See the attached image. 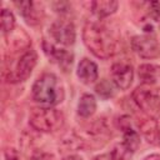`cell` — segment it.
<instances>
[{"label": "cell", "instance_id": "cell-21", "mask_svg": "<svg viewBox=\"0 0 160 160\" xmlns=\"http://www.w3.org/2000/svg\"><path fill=\"white\" fill-rule=\"evenodd\" d=\"M15 16L12 14V11H10L9 9L4 8L1 10V32L4 36L9 35L10 32H12L15 30Z\"/></svg>", "mask_w": 160, "mask_h": 160}, {"label": "cell", "instance_id": "cell-23", "mask_svg": "<svg viewBox=\"0 0 160 160\" xmlns=\"http://www.w3.org/2000/svg\"><path fill=\"white\" fill-rule=\"evenodd\" d=\"M52 8H54V10L56 12H59L61 15H65V14H68L71 10V5L68 1H56V2H52Z\"/></svg>", "mask_w": 160, "mask_h": 160}, {"label": "cell", "instance_id": "cell-10", "mask_svg": "<svg viewBox=\"0 0 160 160\" xmlns=\"http://www.w3.org/2000/svg\"><path fill=\"white\" fill-rule=\"evenodd\" d=\"M139 132L150 145H160V126L158 120L151 115L140 116L136 120Z\"/></svg>", "mask_w": 160, "mask_h": 160}, {"label": "cell", "instance_id": "cell-5", "mask_svg": "<svg viewBox=\"0 0 160 160\" xmlns=\"http://www.w3.org/2000/svg\"><path fill=\"white\" fill-rule=\"evenodd\" d=\"M38 64V54L34 49H28L22 52L19 60L15 64V68L11 70H4V79L10 84H16L20 81H25L30 78L32 70Z\"/></svg>", "mask_w": 160, "mask_h": 160}, {"label": "cell", "instance_id": "cell-22", "mask_svg": "<svg viewBox=\"0 0 160 160\" xmlns=\"http://www.w3.org/2000/svg\"><path fill=\"white\" fill-rule=\"evenodd\" d=\"M109 154H110L111 160H129L134 155V152L131 150H129L122 142L116 144Z\"/></svg>", "mask_w": 160, "mask_h": 160}, {"label": "cell", "instance_id": "cell-2", "mask_svg": "<svg viewBox=\"0 0 160 160\" xmlns=\"http://www.w3.org/2000/svg\"><path fill=\"white\" fill-rule=\"evenodd\" d=\"M32 100L45 106H56L65 98V89L60 79L52 72L41 74L31 88Z\"/></svg>", "mask_w": 160, "mask_h": 160}, {"label": "cell", "instance_id": "cell-19", "mask_svg": "<svg viewBox=\"0 0 160 160\" xmlns=\"http://www.w3.org/2000/svg\"><path fill=\"white\" fill-rule=\"evenodd\" d=\"M140 19L142 21H145L148 24V19H150L151 21L155 22H160V1H150V2H145V9H144V14L140 16Z\"/></svg>", "mask_w": 160, "mask_h": 160}, {"label": "cell", "instance_id": "cell-17", "mask_svg": "<svg viewBox=\"0 0 160 160\" xmlns=\"http://www.w3.org/2000/svg\"><path fill=\"white\" fill-rule=\"evenodd\" d=\"M96 106V99L92 94H82L78 102V114L81 118L88 119L95 114Z\"/></svg>", "mask_w": 160, "mask_h": 160}, {"label": "cell", "instance_id": "cell-3", "mask_svg": "<svg viewBox=\"0 0 160 160\" xmlns=\"http://www.w3.org/2000/svg\"><path fill=\"white\" fill-rule=\"evenodd\" d=\"M65 122L64 114L50 106L42 108H34L29 115V124L30 126L39 131V132H55L59 131Z\"/></svg>", "mask_w": 160, "mask_h": 160}, {"label": "cell", "instance_id": "cell-6", "mask_svg": "<svg viewBox=\"0 0 160 160\" xmlns=\"http://www.w3.org/2000/svg\"><path fill=\"white\" fill-rule=\"evenodd\" d=\"M131 98L136 106L145 112L150 114H160V88L150 89L148 85L138 86Z\"/></svg>", "mask_w": 160, "mask_h": 160}, {"label": "cell", "instance_id": "cell-11", "mask_svg": "<svg viewBox=\"0 0 160 160\" xmlns=\"http://www.w3.org/2000/svg\"><path fill=\"white\" fill-rule=\"evenodd\" d=\"M134 80V69L126 61H119L111 66V81L120 90H128Z\"/></svg>", "mask_w": 160, "mask_h": 160}, {"label": "cell", "instance_id": "cell-18", "mask_svg": "<svg viewBox=\"0 0 160 160\" xmlns=\"http://www.w3.org/2000/svg\"><path fill=\"white\" fill-rule=\"evenodd\" d=\"M122 144L129 150L135 152L138 150V148L140 146V134L136 130H134L131 126L125 129L122 131Z\"/></svg>", "mask_w": 160, "mask_h": 160}, {"label": "cell", "instance_id": "cell-9", "mask_svg": "<svg viewBox=\"0 0 160 160\" xmlns=\"http://www.w3.org/2000/svg\"><path fill=\"white\" fill-rule=\"evenodd\" d=\"M42 50L48 59L56 64L64 72H68L71 69V65L74 62V54L66 49L59 48L52 42H49L46 40L42 41Z\"/></svg>", "mask_w": 160, "mask_h": 160}, {"label": "cell", "instance_id": "cell-27", "mask_svg": "<svg viewBox=\"0 0 160 160\" xmlns=\"http://www.w3.org/2000/svg\"><path fill=\"white\" fill-rule=\"evenodd\" d=\"M142 160H160V154H158V152L149 154V155H146Z\"/></svg>", "mask_w": 160, "mask_h": 160}, {"label": "cell", "instance_id": "cell-4", "mask_svg": "<svg viewBox=\"0 0 160 160\" xmlns=\"http://www.w3.org/2000/svg\"><path fill=\"white\" fill-rule=\"evenodd\" d=\"M78 134L82 141L84 149L101 148L108 142V140L111 136V131H110L106 121L102 119H95L94 121L86 124L82 128V131L78 132Z\"/></svg>", "mask_w": 160, "mask_h": 160}, {"label": "cell", "instance_id": "cell-14", "mask_svg": "<svg viewBox=\"0 0 160 160\" xmlns=\"http://www.w3.org/2000/svg\"><path fill=\"white\" fill-rule=\"evenodd\" d=\"M76 76L85 85L94 84L99 78L98 65L88 58L81 59L79 65H78V69H76Z\"/></svg>", "mask_w": 160, "mask_h": 160}, {"label": "cell", "instance_id": "cell-1", "mask_svg": "<svg viewBox=\"0 0 160 160\" xmlns=\"http://www.w3.org/2000/svg\"><path fill=\"white\" fill-rule=\"evenodd\" d=\"M85 46L99 59H109L118 52L119 42L112 32L102 24L88 21L82 28Z\"/></svg>", "mask_w": 160, "mask_h": 160}, {"label": "cell", "instance_id": "cell-26", "mask_svg": "<svg viewBox=\"0 0 160 160\" xmlns=\"http://www.w3.org/2000/svg\"><path fill=\"white\" fill-rule=\"evenodd\" d=\"M30 160H54V155L45 151H36L31 155Z\"/></svg>", "mask_w": 160, "mask_h": 160}, {"label": "cell", "instance_id": "cell-7", "mask_svg": "<svg viewBox=\"0 0 160 160\" xmlns=\"http://www.w3.org/2000/svg\"><path fill=\"white\" fill-rule=\"evenodd\" d=\"M132 51L146 60L158 59L160 56V44L152 34L135 35L130 40Z\"/></svg>", "mask_w": 160, "mask_h": 160}, {"label": "cell", "instance_id": "cell-12", "mask_svg": "<svg viewBox=\"0 0 160 160\" xmlns=\"http://www.w3.org/2000/svg\"><path fill=\"white\" fill-rule=\"evenodd\" d=\"M14 4L18 8L20 15L25 19V21L29 25L35 26V25H38V24L41 22L44 11L38 9V6H39L38 2L26 0V1H15Z\"/></svg>", "mask_w": 160, "mask_h": 160}, {"label": "cell", "instance_id": "cell-16", "mask_svg": "<svg viewBox=\"0 0 160 160\" xmlns=\"http://www.w3.org/2000/svg\"><path fill=\"white\" fill-rule=\"evenodd\" d=\"M138 76L144 85L155 84L160 79V65H158V64H141L138 68Z\"/></svg>", "mask_w": 160, "mask_h": 160}, {"label": "cell", "instance_id": "cell-20", "mask_svg": "<svg viewBox=\"0 0 160 160\" xmlns=\"http://www.w3.org/2000/svg\"><path fill=\"white\" fill-rule=\"evenodd\" d=\"M95 92L104 100H108L115 95V85L108 79H102L95 85Z\"/></svg>", "mask_w": 160, "mask_h": 160}, {"label": "cell", "instance_id": "cell-29", "mask_svg": "<svg viewBox=\"0 0 160 160\" xmlns=\"http://www.w3.org/2000/svg\"><path fill=\"white\" fill-rule=\"evenodd\" d=\"M92 160H111V158H110V154H102V155L95 156Z\"/></svg>", "mask_w": 160, "mask_h": 160}, {"label": "cell", "instance_id": "cell-25", "mask_svg": "<svg viewBox=\"0 0 160 160\" xmlns=\"http://www.w3.org/2000/svg\"><path fill=\"white\" fill-rule=\"evenodd\" d=\"M4 159L5 160H21L19 151L14 148H6L4 150Z\"/></svg>", "mask_w": 160, "mask_h": 160}, {"label": "cell", "instance_id": "cell-24", "mask_svg": "<svg viewBox=\"0 0 160 160\" xmlns=\"http://www.w3.org/2000/svg\"><path fill=\"white\" fill-rule=\"evenodd\" d=\"M115 122H116V126H118L121 131H124L125 129H128V128L131 126V124H130V118H129L128 115H121V116L116 118Z\"/></svg>", "mask_w": 160, "mask_h": 160}, {"label": "cell", "instance_id": "cell-13", "mask_svg": "<svg viewBox=\"0 0 160 160\" xmlns=\"http://www.w3.org/2000/svg\"><path fill=\"white\" fill-rule=\"evenodd\" d=\"M5 39L9 51L12 54H16L19 51L25 52L28 49H30L31 45V39L21 28H15V30L6 35Z\"/></svg>", "mask_w": 160, "mask_h": 160}, {"label": "cell", "instance_id": "cell-15", "mask_svg": "<svg viewBox=\"0 0 160 160\" xmlns=\"http://www.w3.org/2000/svg\"><path fill=\"white\" fill-rule=\"evenodd\" d=\"M118 8H119V2L115 0H96L90 2L91 12L99 19H104L115 14Z\"/></svg>", "mask_w": 160, "mask_h": 160}, {"label": "cell", "instance_id": "cell-8", "mask_svg": "<svg viewBox=\"0 0 160 160\" xmlns=\"http://www.w3.org/2000/svg\"><path fill=\"white\" fill-rule=\"evenodd\" d=\"M50 35L56 44L62 46H70L76 40V30L72 21L66 19H59L50 26Z\"/></svg>", "mask_w": 160, "mask_h": 160}, {"label": "cell", "instance_id": "cell-28", "mask_svg": "<svg viewBox=\"0 0 160 160\" xmlns=\"http://www.w3.org/2000/svg\"><path fill=\"white\" fill-rule=\"evenodd\" d=\"M62 160H84L81 156H79V155H76V154H69V155H66Z\"/></svg>", "mask_w": 160, "mask_h": 160}]
</instances>
